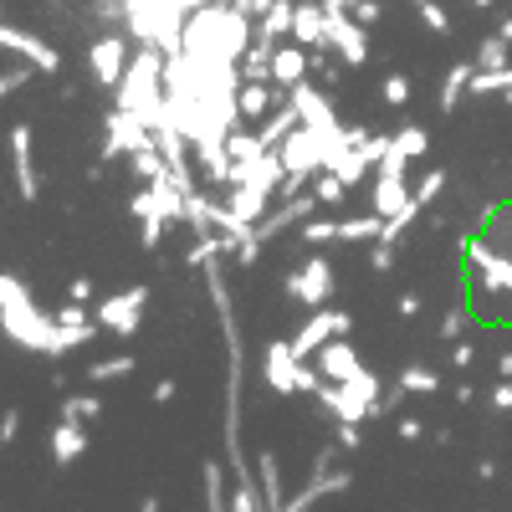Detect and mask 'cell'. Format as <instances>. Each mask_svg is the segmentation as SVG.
<instances>
[{
  "mask_svg": "<svg viewBox=\"0 0 512 512\" xmlns=\"http://www.w3.org/2000/svg\"><path fill=\"white\" fill-rule=\"evenodd\" d=\"M502 379H512V354H502Z\"/></svg>",
  "mask_w": 512,
  "mask_h": 512,
  "instance_id": "41",
  "label": "cell"
},
{
  "mask_svg": "<svg viewBox=\"0 0 512 512\" xmlns=\"http://www.w3.org/2000/svg\"><path fill=\"white\" fill-rule=\"evenodd\" d=\"M472 359H477V354H472V344H456V349H451V364H456V369H466Z\"/></svg>",
  "mask_w": 512,
  "mask_h": 512,
  "instance_id": "37",
  "label": "cell"
},
{
  "mask_svg": "<svg viewBox=\"0 0 512 512\" xmlns=\"http://www.w3.org/2000/svg\"><path fill=\"white\" fill-rule=\"evenodd\" d=\"M236 103H241V118H262V113L272 108L267 88H256V82H251V88H241V93H236Z\"/></svg>",
  "mask_w": 512,
  "mask_h": 512,
  "instance_id": "26",
  "label": "cell"
},
{
  "mask_svg": "<svg viewBox=\"0 0 512 512\" xmlns=\"http://www.w3.org/2000/svg\"><path fill=\"white\" fill-rule=\"evenodd\" d=\"M410 205H415V195L405 190V175H379L374 180V216L395 221V216H405Z\"/></svg>",
  "mask_w": 512,
  "mask_h": 512,
  "instance_id": "13",
  "label": "cell"
},
{
  "mask_svg": "<svg viewBox=\"0 0 512 512\" xmlns=\"http://www.w3.org/2000/svg\"><path fill=\"white\" fill-rule=\"evenodd\" d=\"M384 103H390V108H405V103H410V77H405V72L384 77Z\"/></svg>",
  "mask_w": 512,
  "mask_h": 512,
  "instance_id": "28",
  "label": "cell"
},
{
  "mask_svg": "<svg viewBox=\"0 0 512 512\" xmlns=\"http://www.w3.org/2000/svg\"><path fill=\"white\" fill-rule=\"evenodd\" d=\"M154 400H159V405H164V400H175V384L159 379V384H154Z\"/></svg>",
  "mask_w": 512,
  "mask_h": 512,
  "instance_id": "39",
  "label": "cell"
},
{
  "mask_svg": "<svg viewBox=\"0 0 512 512\" xmlns=\"http://www.w3.org/2000/svg\"><path fill=\"white\" fill-rule=\"evenodd\" d=\"M384 236V216H369V221H313L303 226V241L323 246V241H379Z\"/></svg>",
  "mask_w": 512,
  "mask_h": 512,
  "instance_id": "8",
  "label": "cell"
},
{
  "mask_svg": "<svg viewBox=\"0 0 512 512\" xmlns=\"http://www.w3.org/2000/svg\"><path fill=\"white\" fill-rule=\"evenodd\" d=\"M328 292H333V272H328V262L323 256H308L303 267H297L292 277H287V297H297L303 308H318V303H328Z\"/></svg>",
  "mask_w": 512,
  "mask_h": 512,
  "instance_id": "7",
  "label": "cell"
},
{
  "mask_svg": "<svg viewBox=\"0 0 512 512\" xmlns=\"http://www.w3.org/2000/svg\"><path fill=\"white\" fill-rule=\"evenodd\" d=\"M303 72H308L303 47H277V52H272V82H287V88H297V82H303Z\"/></svg>",
  "mask_w": 512,
  "mask_h": 512,
  "instance_id": "19",
  "label": "cell"
},
{
  "mask_svg": "<svg viewBox=\"0 0 512 512\" xmlns=\"http://www.w3.org/2000/svg\"><path fill=\"white\" fill-rule=\"evenodd\" d=\"M11 164H16V190L21 200H36V169H31V128H11Z\"/></svg>",
  "mask_w": 512,
  "mask_h": 512,
  "instance_id": "15",
  "label": "cell"
},
{
  "mask_svg": "<svg viewBox=\"0 0 512 512\" xmlns=\"http://www.w3.org/2000/svg\"><path fill=\"white\" fill-rule=\"evenodd\" d=\"M292 36L303 41V47H328V11L303 6V11H297V21H292Z\"/></svg>",
  "mask_w": 512,
  "mask_h": 512,
  "instance_id": "18",
  "label": "cell"
},
{
  "mask_svg": "<svg viewBox=\"0 0 512 512\" xmlns=\"http://www.w3.org/2000/svg\"><path fill=\"white\" fill-rule=\"evenodd\" d=\"M67 292H72V303H88V297H93V282H88V277H77Z\"/></svg>",
  "mask_w": 512,
  "mask_h": 512,
  "instance_id": "36",
  "label": "cell"
},
{
  "mask_svg": "<svg viewBox=\"0 0 512 512\" xmlns=\"http://www.w3.org/2000/svg\"><path fill=\"white\" fill-rule=\"evenodd\" d=\"M52 328H57V318L41 313L31 303V292L11 272H0V333H6L11 344H21V349H41V354H47Z\"/></svg>",
  "mask_w": 512,
  "mask_h": 512,
  "instance_id": "1",
  "label": "cell"
},
{
  "mask_svg": "<svg viewBox=\"0 0 512 512\" xmlns=\"http://www.w3.org/2000/svg\"><path fill=\"white\" fill-rule=\"evenodd\" d=\"M472 72H477V62H456V67H451V77H446V88H441V113L461 108V98L472 93Z\"/></svg>",
  "mask_w": 512,
  "mask_h": 512,
  "instance_id": "21",
  "label": "cell"
},
{
  "mask_svg": "<svg viewBox=\"0 0 512 512\" xmlns=\"http://www.w3.org/2000/svg\"><path fill=\"white\" fill-rule=\"evenodd\" d=\"M0 47L6 52H21L36 72H62V57H57V47H47V41H36V36H26V31H16V26H6L0 21Z\"/></svg>",
  "mask_w": 512,
  "mask_h": 512,
  "instance_id": "11",
  "label": "cell"
},
{
  "mask_svg": "<svg viewBox=\"0 0 512 512\" xmlns=\"http://www.w3.org/2000/svg\"><path fill=\"white\" fill-rule=\"evenodd\" d=\"M262 369H267V384L282 390V395H318L323 390V369H308L292 354V344H272Z\"/></svg>",
  "mask_w": 512,
  "mask_h": 512,
  "instance_id": "4",
  "label": "cell"
},
{
  "mask_svg": "<svg viewBox=\"0 0 512 512\" xmlns=\"http://www.w3.org/2000/svg\"><path fill=\"white\" fill-rule=\"evenodd\" d=\"M82 451H88V431H82L77 420H62L57 431H52V461L67 466V461H77Z\"/></svg>",
  "mask_w": 512,
  "mask_h": 512,
  "instance_id": "17",
  "label": "cell"
},
{
  "mask_svg": "<svg viewBox=\"0 0 512 512\" xmlns=\"http://www.w3.org/2000/svg\"><path fill=\"white\" fill-rule=\"evenodd\" d=\"M354 21L374 26V21H379V6H374V0H354Z\"/></svg>",
  "mask_w": 512,
  "mask_h": 512,
  "instance_id": "32",
  "label": "cell"
},
{
  "mask_svg": "<svg viewBox=\"0 0 512 512\" xmlns=\"http://www.w3.org/2000/svg\"><path fill=\"white\" fill-rule=\"evenodd\" d=\"M441 190H446V175H441V169H436V175H425V180H420V190H415V200H420V205H431V200H436Z\"/></svg>",
  "mask_w": 512,
  "mask_h": 512,
  "instance_id": "30",
  "label": "cell"
},
{
  "mask_svg": "<svg viewBox=\"0 0 512 512\" xmlns=\"http://www.w3.org/2000/svg\"><path fill=\"white\" fill-rule=\"evenodd\" d=\"M349 333V313H338V308H318L303 328H297L287 344H292V354L297 359H313L323 344H333V338H344Z\"/></svg>",
  "mask_w": 512,
  "mask_h": 512,
  "instance_id": "5",
  "label": "cell"
},
{
  "mask_svg": "<svg viewBox=\"0 0 512 512\" xmlns=\"http://www.w3.org/2000/svg\"><path fill=\"white\" fill-rule=\"evenodd\" d=\"M21 431V410H6V420H0V441H16Z\"/></svg>",
  "mask_w": 512,
  "mask_h": 512,
  "instance_id": "33",
  "label": "cell"
},
{
  "mask_svg": "<svg viewBox=\"0 0 512 512\" xmlns=\"http://www.w3.org/2000/svg\"><path fill=\"white\" fill-rule=\"evenodd\" d=\"M338 487H349V477H344V472H338V477H313V482H308L303 492H297V497H292V502L282 507V512H308V507H313L318 497H328V492H338Z\"/></svg>",
  "mask_w": 512,
  "mask_h": 512,
  "instance_id": "22",
  "label": "cell"
},
{
  "mask_svg": "<svg viewBox=\"0 0 512 512\" xmlns=\"http://www.w3.org/2000/svg\"><path fill=\"white\" fill-rule=\"evenodd\" d=\"M128 374H134V359H128V354H118V359H98V364L88 369L93 384H103V379H128Z\"/></svg>",
  "mask_w": 512,
  "mask_h": 512,
  "instance_id": "25",
  "label": "cell"
},
{
  "mask_svg": "<svg viewBox=\"0 0 512 512\" xmlns=\"http://www.w3.org/2000/svg\"><path fill=\"white\" fill-rule=\"evenodd\" d=\"M441 333H446V338H461V333H466V318H461V313H446Z\"/></svg>",
  "mask_w": 512,
  "mask_h": 512,
  "instance_id": "35",
  "label": "cell"
},
{
  "mask_svg": "<svg viewBox=\"0 0 512 512\" xmlns=\"http://www.w3.org/2000/svg\"><path fill=\"white\" fill-rule=\"evenodd\" d=\"M144 303H149V287H128L118 297H103V303H98V323L108 333H134L144 323Z\"/></svg>",
  "mask_w": 512,
  "mask_h": 512,
  "instance_id": "6",
  "label": "cell"
},
{
  "mask_svg": "<svg viewBox=\"0 0 512 512\" xmlns=\"http://www.w3.org/2000/svg\"><path fill=\"white\" fill-rule=\"evenodd\" d=\"M502 93L512 103V67H477L472 72V98H492Z\"/></svg>",
  "mask_w": 512,
  "mask_h": 512,
  "instance_id": "20",
  "label": "cell"
},
{
  "mask_svg": "<svg viewBox=\"0 0 512 512\" xmlns=\"http://www.w3.org/2000/svg\"><path fill=\"white\" fill-rule=\"evenodd\" d=\"M354 0H323V11H349Z\"/></svg>",
  "mask_w": 512,
  "mask_h": 512,
  "instance_id": "40",
  "label": "cell"
},
{
  "mask_svg": "<svg viewBox=\"0 0 512 512\" xmlns=\"http://www.w3.org/2000/svg\"><path fill=\"white\" fill-rule=\"evenodd\" d=\"M328 47L344 57L349 67H359L369 57V41H364V21H349V11H328Z\"/></svg>",
  "mask_w": 512,
  "mask_h": 512,
  "instance_id": "9",
  "label": "cell"
},
{
  "mask_svg": "<svg viewBox=\"0 0 512 512\" xmlns=\"http://www.w3.org/2000/svg\"><path fill=\"white\" fill-rule=\"evenodd\" d=\"M425 149H431V134H425L420 123L400 128V134L390 139V149H384V159H379V175H405V164L420 159Z\"/></svg>",
  "mask_w": 512,
  "mask_h": 512,
  "instance_id": "10",
  "label": "cell"
},
{
  "mask_svg": "<svg viewBox=\"0 0 512 512\" xmlns=\"http://www.w3.org/2000/svg\"><path fill=\"white\" fill-rule=\"evenodd\" d=\"M482 277H487V287H497V292H512V262L507 256H482Z\"/></svg>",
  "mask_w": 512,
  "mask_h": 512,
  "instance_id": "24",
  "label": "cell"
},
{
  "mask_svg": "<svg viewBox=\"0 0 512 512\" xmlns=\"http://www.w3.org/2000/svg\"><path fill=\"white\" fill-rule=\"evenodd\" d=\"M492 410H512V379H502L492 390Z\"/></svg>",
  "mask_w": 512,
  "mask_h": 512,
  "instance_id": "34",
  "label": "cell"
},
{
  "mask_svg": "<svg viewBox=\"0 0 512 512\" xmlns=\"http://www.w3.org/2000/svg\"><path fill=\"white\" fill-rule=\"evenodd\" d=\"M292 103H297V113H303V123H308V128H323V134H338L333 103H328L323 93H313V88H303V82H297V88H292Z\"/></svg>",
  "mask_w": 512,
  "mask_h": 512,
  "instance_id": "14",
  "label": "cell"
},
{
  "mask_svg": "<svg viewBox=\"0 0 512 512\" xmlns=\"http://www.w3.org/2000/svg\"><path fill=\"white\" fill-rule=\"evenodd\" d=\"M241 47H246L241 11H200L195 21H185V52L200 62H236Z\"/></svg>",
  "mask_w": 512,
  "mask_h": 512,
  "instance_id": "2",
  "label": "cell"
},
{
  "mask_svg": "<svg viewBox=\"0 0 512 512\" xmlns=\"http://www.w3.org/2000/svg\"><path fill=\"white\" fill-rule=\"evenodd\" d=\"M507 47H512L507 36H487L482 52H477V67H507Z\"/></svg>",
  "mask_w": 512,
  "mask_h": 512,
  "instance_id": "27",
  "label": "cell"
},
{
  "mask_svg": "<svg viewBox=\"0 0 512 512\" xmlns=\"http://www.w3.org/2000/svg\"><path fill=\"white\" fill-rule=\"evenodd\" d=\"M374 390H379V379L369 369H359L354 379H328V390H318V400L338 420H354L359 425L364 415H374Z\"/></svg>",
  "mask_w": 512,
  "mask_h": 512,
  "instance_id": "3",
  "label": "cell"
},
{
  "mask_svg": "<svg viewBox=\"0 0 512 512\" xmlns=\"http://www.w3.org/2000/svg\"><path fill=\"white\" fill-rule=\"evenodd\" d=\"M31 72H36V67H21V72H6V77H0V98H6V93H16L21 82H31Z\"/></svg>",
  "mask_w": 512,
  "mask_h": 512,
  "instance_id": "31",
  "label": "cell"
},
{
  "mask_svg": "<svg viewBox=\"0 0 512 512\" xmlns=\"http://www.w3.org/2000/svg\"><path fill=\"white\" fill-rule=\"evenodd\" d=\"M318 369H323V379H354L364 364H359V354L344 344V338H333V344L318 349Z\"/></svg>",
  "mask_w": 512,
  "mask_h": 512,
  "instance_id": "16",
  "label": "cell"
},
{
  "mask_svg": "<svg viewBox=\"0 0 512 512\" xmlns=\"http://www.w3.org/2000/svg\"><path fill=\"white\" fill-rule=\"evenodd\" d=\"M88 72L103 82V88H118V77L128 72V52H123V36H103L98 47L88 52Z\"/></svg>",
  "mask_w": 512,
  "mask_h": 512,
  "instance_id": "12",
  "label": "cell"
},
{
  "mask_svg": "<svg viewBox=\"0 0 512 512\" xmlns=\"http://www.w3.org/2000/svg\"><path fill=\"white\" fill-rule=\"evenodd\" d=\"M400 313H405V318H415V313H420V297H415V292H405V297H400Z\"/></svg>",
  "mask_w": 512,
  "mask_h": 512,
  "instance_id": "38",
  "label": "cell"
},
{
  "mask_svg": "<svg viewBox=\"0 0 512 512\" xmlns=\"http://www.w3.org/2000/svg\"><path fill=\"white\" fill-rule=\"evenodd\" d=\"M400 390H405V395H436V390H441V374H436V369L410 364V369L400 374Z\"/></svg>",
  "mask_w": 512,
  "mask_h": 512,
  "instance_id": "23",
  "label": "cell"
},
{
  "mask_svg": "<svg viewBox=\"0 0 512 512\" xmlns=\"http://www.w3.org/2000/svg\"><path fill=\"white\" fill-rule=\"evenodd\" d=\"M472 6H492V0H472Z\"/></svg>",
  "mask_w": 512,
  "mask_h": 512,
  "instance_id": "43",
  "label": "cell"
},
{
  "mask_svg": "<svg viewBox=\"0 0 512 512\" xmlns=\"http://www.w3.org/2000/svg\"><path fill=\"white\" fill-rule=\"evenodd\" d=\"M62 410H67V420H93V415H98L103 405H98L93 395H72V400H67Z\"/></svg>",
  "mask_w": 512,
  "mask_h": 512,
  "instance_id": "29",
  "label": "cell"
},
{
  "mask_svg": "<svg viewBox=\"0 0 512 512\" xmlns=\"http://www.w3.org/2000/svg\"><path fill=\"white\" fill-rule=\"evenodd\" d=\"M497 36H507V41H512V16H507V21H502V31H497Z\"/></svg>",
  "mask_w": 512,
  "mask_h": 512,
  "instance_id": "42",
  "label": "cell"
}]
</instances>
